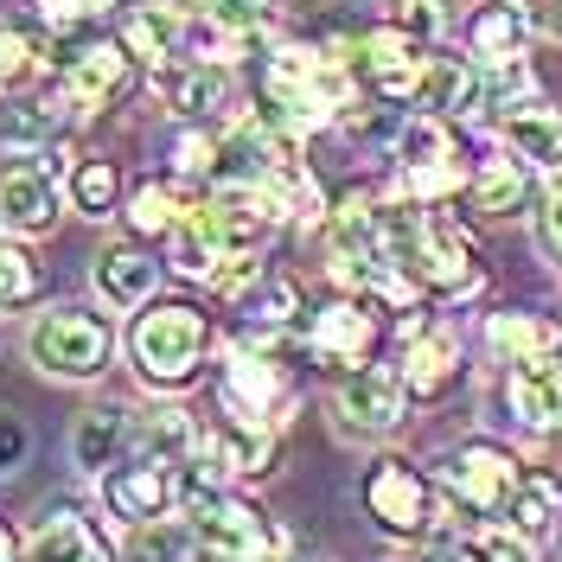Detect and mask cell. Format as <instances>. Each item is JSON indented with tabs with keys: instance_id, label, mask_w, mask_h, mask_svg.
<instances>
[{
	"instance_id": "cell-1",
	"label": "cell",
	"mask_w": 562,
	"mask_h": 562,
	"mask_svg": "<svg viewBox=\"0 0 562 562\" xmlns=\"http://www.w3.org/2000/svg\"><path fill=\"white\" fill-rule=\"evenodd\" d=\"M378 249L396 276H409L428 294H467L480 281L467 231L428 205H378Z\"/></svg>"
},
{
	"instance_id": "cell-2",
	"label": "cell",
	"mask_w": 562,
	"mask_h": 562,
	"mask_svg": "<svg viewBox=\"0 0 562 562\" xmlns=\"http://www.w3.org/2000/svg\"><path fill=\"white\" fill-rule=\"evenodd\" d=\"M346 97H351L346 58H326L314 45H281V52H269L262 103H269V122H276L281 135L326 128L333 115H346Z\"/></svg>"
},
{
	"instance_id": "cell-3",
	"label": "cell",
	"mask_w": 562,
	"mask_h": 562,
	"mask_svg": "<svg viewBox=\"0 0 562 562\" xmlns=\"http://www.w3.org/2000/svg\"><path fill=\"white\" fill-rule=\"evenodd\" d=\"M103 498L109 512L128 518V525H167V518L211 498V454L205 460H154V454L115 460L103 473Z\"/></svg>"
},
{
	"instance_id": "cell-4",
	"label": "cell",
	"mask_w": 562,
	"mask_h": 562,
	"mask_svg": "<svg viewBox=\"0 0 562 562\" xmlns=\"http://www.w3.org/2000/svg\"><path fill=\"white\" fill-rule=\"evenodd\" d=\"M205 351H211V319L192 301H147L135 326H128V358H135V371L147 384H167V390L192 384Z\"/></svg>"
},
{
	"instance_id": "cell-5",
	"label": "cell",
	"mask_w": 562,
	"mask_h": 562,
	"mask_svg": "<svg viewBox=\"0 0 562 562\" xmlns=\"http://www.w3.org/2000/svg\"><path fill=\"white\" fill-rule=\"evenodd\" d=\"M281 525L262 518L249 498L211 492L205 505H192V562H281Z\"/></svg>"
},
{
	"instance_id": "cell-6",
	"label": "cell",
	"mask_w": 562,
	"mask_h": 562,
	"mask_svg": "<svg viewBox=\"0 0 562 562\" xmlns=\"http://www.w3.org/2000/svg\"><path fill=\"white\" fill-rule=\"evenodd\" d=\"M33 364L45 378H65V384H90V378H103L109 371V351H115V333H109L97 314H83V307H52V314L33 319Z\"/></svg>"
},
{
	"instance_id": "cell-7",
	"label": "cell",
	"mask_w": 562,
	"mask_h": 562,
	"mask_svg": "<svg viewBox=\"0 0 562 562\" xmlns=\"http://www.w3.org/2000/svg\"><path fill=\"white\" fill-rule=\"evenodd\" d=\"M435 486L448 492L454 512L492 518V512H505V498H512V486H518V460L505 454L498 441H460V448L441 454Z\"/></svg>"
},
{
	"instance_id": "cell-8",
	"label": "cell",
	"mask_w": 562,
	"mask_h": 562,
	"mask_svg": "<svg viewBox=\"0 0 562 562\" xmlns=\"http://www.w3.org/2000/svg\"><path fill=\"white\" fill-rule=\"evenodd\" d=\"M140 83V52L128 38H90L65 58V97L77 115H97V109L128 103Z\"/></svg>"
},
{
	"instance_id": "cell-9",
	"label": "cell",
	"mask_w": 562,
	"mask_h": 562,
	"mask_svg": "<svg viewBox=\"0 0 562 562\" xmlns=\"http://www.w3.org/2000/svg\"><path fill=\"white\" fill-rule=\"evenodd\" d=\"M346 65L371 97H384V103H416L428 52H422V38H409L403 26H378V33H364L346 52Z\"/></svg>"
},
{
	"instance_id": "cell-10",
	"label": "cell",
	"mask_w": 562,
	"mask_h": 562,
	"mask_svg": "<svg viewBox=\"0 0 562 562\" xmlns=\"http://www.w3.org/2000/svg\"><path fill=\"white\" fill-rule=\"evenodd\" d=\"M364 512L390 537H422V530L435 525V480H422L409 460L390 454L364 473Z\"/></svg>"
},
{
	"instance_id": "cell-11",
	"label": "cell",
	"mask_w": 562,
	"mask_h": 562,
	"mask_svg": "<svg viewBox=\"0 0 562 562\" xmlns=\"http://www.w3.org/2000/svg\"><path fill=\"white\" fill-rule=\"evenodd\" d=\"M333 409H339L346 435H390L403 422V409H409L403 371H390V364H351L346 378H339Z\"/></svg>"
},
{
	"instance_id": "cell-12",
	"label": "cell",
	"mask_w": 562,
	"mask_h": 562,
	"mask_svg": "<svg viewBox=\"0 0 562 562\" xmlns=\"http://www.w3.org/2000/svg\"><path fill=\"white\" fill-rule=\"evenodd\" d=\"M505 403H512V416L525 422V428H537V435H562V358L557 351L512 358Z\"/></svg>"
},
{
	"instance_id": "cell-13",
	"label": "cell",
	"mask_w": 562,
	"mask_h": 562,
	"mask_svg": "<svg viewBox=\"0 0 562 562\" xmlns=\"http://www.w3.org/2000/svg\"><path fill=\"white\" fill-rule=\"evenodd\" d=\"M416 103L428 109V115H441V122H480V115H486V70L467 65V58L435 52V58L422 65Z\"/></svg>"
},
{
	"instance_id": "cell-14",
	"label": "cell",
	"mask_w": 562,
	"mask_h": 562,
	"mask_svg": "<svg viewBox=\"0 0 562 562\" xmlns=\"http://www.w3.org/2000/svg\"><path fill=\"white\" fill-rule=\"evenodd\" d=\"M307 346L326 364H371L378 351V314L364 301H326L307 314Z\"/></svg>"
},
{
	"instance_id": "cell-15",
	"label": "cell",
	"mask_w": 562,
	"mask_h": 562,
	"mask_svg": "<svg viewBox=\"0 0 562 562\" xmlns=\"http://www.w3.org/2000/svg\"><path fill=\"white\" fill-rule=\"evenodd\" d=\"M288 403H294V390H288L276 358H256L249 346L231 351V364H224V409L231 416L276 422V409H288Z\"/></svg>"
},
{
	"instance_id": "cell-16",
	"label": "cell",
	"mask_w": 562,
	"mask_h": 562,
	"mask_svg": "<svg viewBox=\"0 0 562 562\" xmlns=\"http://www.w3.org/2000/svg\"><path fill=\"white\" fill-rule=\"evenodd\" d=\"M498 135L505 147L525 160V167H543V173H557L562 167V109L550 97H518V103L498 109Z\"/></svg>"
},
{
	"instance_id": "cell-17",
	"label": "cell",
	"mask_w": 562,
	"mask_h": 562,
	"mask_svg": "<svg viewBox=\"0 0 562 562\" xmlns=\"http://www.w3.org/2000/svg\"><path fill=\"white\" fill-rule=\"evenodd\" d=\"M0 217L20 237H45L58 224V186L38 160H7L0 167Z\"/></svg>"
},
{
	"instance_id": "cell-18",
	"label": "cell",
	"mask_w": 562,
	"mask_h": 562,
	"mask_svg": "<svg viewBox=\"0 0 562 562\" xmlns=\"http://www.w3.org/2000/svg\"><path fill=\"white\" fill-rule=\"evenodd\" d=\"M90 288H97V301L115 307V314H135L154 301V288H160V262L154 256H140V249H97V262H90Z\"/></svg>"
},
{
	"instance_id": "cell-19",
	"label": "cell",
	"mask_w": 562,
	"mask_h": 562,
	"mask_svg": "<svg viewBox=\"0 0 562 562\" xmlns=\"http://www.w3.org/2000/svg\"><path fill=\"white\" fill-rule=\"evenodd\" d=\"M160 90L173 97V109L186 122H211L217 109L237 103V77L217 58H192V65H179V70H160Z\"/></svg>"
},
{
	"instance_id": "cell-20",
	"label": "cell",
	"mask_w": 562,
	"mask_h": 562,
	"mask_svg": "<svg viewBox=\"0 0 562 562\" xmlns=\"http://www.w3.org/2000/svg\"><path fill=\"white\" fill-rule=\"evenodd\" d=\"M211 460H217V473H244V480H256V473H276V422H249V416H231L217 422V435L205 441Z\"/></svg>"
},
{
	"instance_id": "cell-21",
	"label": "cell",
	"mask_w": 562,
	"mask_h": 562,
	"mask_svg": "<svg viewBox=\"0 0 562 562\" xmlns=\"http://www.w3.org/2000/svg\"><path fill=\"white\" fill-rule=\"evenodd\" d=\"M460 378V333L454 326H422L403 351V390L409 396H441Z\"/></svg>"
},
{
	"instance_id": "cell-22",
	"label": "cell",
	"mask_w": 562,
	"mask_h": 562,
	"mask_svg": "<svg viewBox=\"0 0 562 562\" xmlns=\"http://www.w3.org/2000/svg\"><path fill=\"white\" fill-rule=\"evenodd\" d=\"M26 562H115V557H109L103 537L90 530V518H77L70 505H58V512H45V525L33 530Z\"/></svg>"
},
{
	"instance_id": "cell-23",
	"label": "cell",
	"mask_w": 562,
	"mask_h": 562,
	"mask_svg": "<svg viewBox=\"0 0 562 562\" xmlns=\"http://www.w3.org/2000/svg\"><path fill=\"white\" fill-rule=\"evenodd\" d=\"M192 33H199V7L186 13V7H167V0H147L135 7V20H128V45H135L140 58H167V52H192Z\"/></svg>"
},
{
	"instance_id": "cell-24",
	"label": "cell",
	"mask_w": 562,
	"mask_h": 562,
	"mask_svg": "<svg viewBox=\"0 0 562 562\" xmlns=\"http://www.w3.org/2000/svg\"><path fill=\"white\" fill-rule=\"evenodd\" d=\"M135 454H154V460H205V435L192 409H147L135 416Z\"/></svg>"
},
{
	"instance_id": "cell-25",
	"label": "cell",
	"mask_w": 562,
	"mask_h": 562,
	"mask_svg": "<svg viewBox=\"0 0 562 562\" xmlns=\"http://www.w3.org/2000/svg\"><path fill=\"white\" fill-rule=\"evenodd\" d=\"M505 518L518 537H543V530L562 525V473L537 467V473H518V486L505 498Z\"/></svg>"
},
{
	"instance_id": "cell-26",
	"label": "cell",
	"mask_w": 562,
	"mask_h": 562,
	"mask_svg": "<svg viewBox=\"0 0 562 562\" xmlns=\"http://www.w3.org/2000/svg\"><path fill=\"white\" fill-rule=\"evenodd\" d=\"M525 199H530L525 160H480L467 173V205L486 211V217H512V211H525Z\"/></svg>"
},
{
	"instance_id": "cell-27",
	"label": "cell",
	"mask_w": 562,
	"mask_h": 562,
	"mask_svg": "<svg viewBox=\"0 0 562 562\" xmlns=\"http://www.w3.org/2000/svg\"><path fill=\"white\" fill-rule=\"evenodd\" d=\"M122 448H135V416L128 409H90L83 428H77V441H70V454L83 473H109Z\"/></svg>"
},
{
	"instance_id": "cell-28",
	"label": "cell",
	"mask_w": 562,
	"mask_h": 562,
	"mask_svg": "<svg viewBox=\"0 0 562 562\" xmlns=\"http://www.w3.org/2000/svg\"><path fill=\"white\" fill-rule=\"evenodd\" d=\"M525 7H512V0H492L473 13V58H525Z\"/></svg>"
},
{
	"instance_id": "cell-29",
	"label": "cell",
	"mask_w": 562,
	"mask_h": 562,
	"mask_svg": "<svg viewBox=\"0 0 562 562\" xmlns=\"http://www.w3.org/2000/svg\"><path fill=\"white\" fill-rule=\"evenodd\" d=\"M237 314H244V326H294V319H301V288L288 276H269V269H262V276L237 294Z\"/></svg>"
},
{
	"instance_id": "cell-30",
	"label": "cell",
	"mask_w": 562,
	"mask_h": 562,
	"mask_svg": "<svg viewBox=\"0 0 562 562\" xmlns=\"http://www.w3.org/2000/svg\"><path fill=\"white\" fill-rule=\"evenodd\" d=\"M486 339H492V351L512 364V358H537V351H550L562 333H557L543 314H492Z\"/></svg>"
},
{
	"instance_id": "cell-31",
	"label": "cell",
	"mask_w": 562,
	"mask_h": 562,
	"mask_svg": "<svg viewBox=\"0 0 562 562\" xmlns=\"http://www.w3.org/2000/svg\"><path fill=\"white\" fill-rule=\"evenodd\" d=\"M428 562H530V537L518 530H473V537H454V543H441Z\"/></svg>"
},
{
	"instance_id": "cell-32",
	"label": "cell",
	"mask_w": 562,
	"mask_h": 562,
	"mask_svg": "<svg viewBox=\"0 0 562 562\" xmlns=\"http://www.w3.org/2000/svg\"><path fill=\"white\" fill-rule=\"evenodd\" d=\"M115 192H122V167L115 160H77L70 167V205L83 211V217H109Z\"/></svg>"
},
{
	"instance_id": "cell-33",
	"label": "cell",
	"mask_w": 562,
	"mask_h": 562,
	"mask_svg": "<svg viewBox=\"0 0 562 562\" xmlns=\"http://www.w3.org/2000/svg\"><path fill=\"white\" fill-rule=\"evenodd\" d=\"M128 231L135 237H167V231H179V192L167 179H147L135 199H128Z\"/></svg>"
},
{
	"instance_id": "cell-34",
	"label": "cell",
	"mask_w": 562,
	"mask_h": 562,
	"mask_svg": "<svg viewBox=\"0 0 562 562\" xmlns=\"http://www.w3.org/2000/svg\"><path fill=\"white\" fill-rule=\"evenodd\" d=\"M38 294H45V269L7 237V244H0V314H7V307H33Z\"/></svg>"
},
{
	"instance_id": "cell-35",
	"label": "cell",
	"mask_w": 562,
	"mask_h": 562,
	"mask_svg": "<svg viewBox=\"0 0 562 562\" xmlns=\"http://www.w3.org/2000/svg\"><path fill=\"white\" fill-rule=\"evenodd\" d=\"M58 97H45V103H20L0 115V140H13V147H45V140H58Z\"/></svg>"
},
{
	"instance_id": "cell-36",
	"label": "cell",
	"mask_w": 562,
	"mask_h": 562,
	"mask_svg": "<svg viewBox=\"0 0 562 562\" xmlns=\"http://www.w3.org/2000/svg\"><path fill=\"white\" fill-rule=\"evenodd\" d=\"M199 13L217 20L224 33H237L244 45L256 33H269V26H276V0H199Z\"/></svg>"
},
{
	"instance_id": "cell-37",
	"label": "cell",
	"mask_w": 562,
	"mask_h": 562,
	"mask_svg": "<svg viewBox=\"0 0 562 562\" xmlns=\"http://www.w3.org/2000/svg\"><path fill=\"white\" fill-rule=\"evenodd\" d=\"M38 70V38L20 33V26H0V83L13 90V83H26Z\"/></svg>"
},
{
	"instance_id": "cell-38",
	"label": "cell",
	"mask_w": 562,
	"mask_h": 562,
	"mask_svg": "<svg viewBox=\"0 0 562 562\" xmlns=\"http://www.w3.org/2000/svg\"><path fill=\"white\" fill-rule=\"evenodd\" d=\"M396 26L409 38H441L448 33V0H403L396 7Z\"/></svg>"
},
{
	"instance_id": "cell-39",
	"label": "cell",
	"mask_w": 562,
	"mask_h": 562,
	"mask_svg": "<svg viewBox=\"0 0 562 562\" xmlns=\"http://www.w3.org/2000/svg\"><path fill=\"white\" fill-rule=\"evenodd\" d=\"M173 167L179 173H211L217 167V140L205 128H179L173 135Z\"/></svg>"
},
{
	"instance_id": "cell-40",
	"label": "cell",
	"mask_w": 562,
	"mask_h": 562,
	"mask_svg": "<svg viewBox=\"0 0 562 562\" xmlns=\"http://www.w3.org/2000/svg\"><path fill=\"white\" fill-rule=\"evenodd\" d=\"M33 454V435H26V422L20 416H0V480L7 473H20V460Z\"/></svg>"
},
{
	"instance_id": "cell-41",
	"label": "cell",
	"mask_w": 562,
	"mask_h": 562,
	"mask_svg": "<svg viewBox=\"0 0 562 562\" xmlns=\"http://www.w3.org/2000/svg\"><path fill=\"white\" fill-rule=\"evenodd\" d=\"M537 231H543V249L557 256V269H562V186L550 192V205H543V224H537Z\"/></svg>"
},
{
	"instance_id": "cell-42",
	"label": "cell",
	"mask_w": 562,
	"mask_h": 562,
	"mask_svg": "<svg viewBox=\"0 0 562 562\" xmlns=\"http://www.w3.org/2000/svg\"><path fill=\"white\" fill-rule=\"evenodd\" d=\"M530 26H543L550 38H562V0H543V7L530 13Z\"/></svg>"
},
{
	"instance_id": "cell-43",
	"label": "cell",
	"mask_w": 562,
	"mask_h": 562,
	"mask_svg": "<svg viewBox=\"0 0 562 562\" xmlns=\"http://www.w3.org/2000/svg\"><path fill=\"white\" fill-rule=\"evenodd\" d=\"M0 562H13V537L7 530H0Z\"/></svg>"
}]
</instances>
